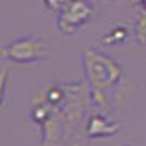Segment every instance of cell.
<instances>
[{
	"label": "cell",
	"instance_id": "6da1fadb",
	"mask_svg": "<svg viewBox=\"0 0 146 146\" xmlns=\"http://www.w3.org/2000/svg\"><path fill=\"white\" fill-rule=\"evenodd\" d=\"M84 80L90 89V102L95 110L108 112L110 97L121 84L125 71L118 61L97 48H84L80 53Z\"/></svg>",
	"mask_w": 146,
	"mask_h": 146
},
{
	"label": "cell",
	"instance_id": "7a4b0ae2",
	"mask_svg": "<svg viewBox=\"0 0 146 146\" xmlns=\"http://www.w3.org/2000/svg\"><path fill=\"white\" fill-rule=\"evenodd\" d=\"M2 56L15 64H38L49 58V44L35 35L18 36L2 46Z\"/></svg>",
	"mask_w": 146,
	"mask_h": 146
},
{
	"label": "cell",
	"instance_id": "3957f363",
	"mask_svg": "<svg viewBox=\"0 0 146 146\" xmlns=\"http://www.w3.org/2000/svg\"><path fill=\"white\" fill-rule=\"evenodd\" d=\"M95 8L89 0H69L56 13V28L64 36H72L92 20Z\"/></svg>",
	"mask_w": 146,
	"mask_h": 146
},
{
	"label": "cell",
	"instance_id": "277c9868",
	"mask_svg": "<svg viewBox=\"0 0 146 146\" xmlns=\"http://www.w3.org/2000/svg\"><path fill=\"white\" fill-rule=\"evenodd\" d=\"M86 136L89 139H105L112 138L120 131V121L110 115V112L94 110L89 113L84 126Z\"/></svg>",
	"mask_w": 146,
	"mask_h": 146
},
{
	"label": "cell",
	"instance_id": "5b68a950",
	"mask_svg": "<svg viewBox=\"0 0 146 146\" xmlns=\"http://www.w3.org/2000/svg\"><path fill=\"white\" fill-rule=\"evenodd\" d=\"M131 31L125 25H113L104 36H102V44L105 46H121L130 40Z\"/></svg>",
	"mask_w": 146,
	"mask_h": 146
},
{
	"label": "cell",
	"instance_id": "8992f818",
	"mask_svg": "<svg viewBox=\"0 0 146 146\" xmlns=\"http://www.w3.org/2000/svg\"><path fill=\"white\" fill-rule=\"evenodd\" d=\"M133 36L136 43L146 46V10L139 8L138 15H136V20L133 25Z\"/></svg>",
	"mask_w": 146,
	"mask_h": 146
},
{
	"label": "cell",
	"instance_id": "52a82bcc",
	"mask_svg": "<svg viewBox=\"0 0 146 146\" xmlns=\"http://www.w3.org/2000/svg\"><path fill=\"white\" fill-rule=\"evenodd\" d=\"M67 2H69V0H43V3H44L46 10L54 12V13H58L59 10H62V8L66 7Z\"/></svg>",
	"mask_w": 146,
	"mask_h": 146
},
{
	"label": "cell",
	"instance_id": "ba28073f",
	"mask_svg": "<svg viewBox=\"0 0 146 146\" xmlns=\"http://www.w3.org/2000/svg\"><path fill=\"white\" fill-rule=\"evenodd\" d=\"M87 139L89 138L86 136V133H79V135L71 136L67 141H64L62 146H87Z\"/></svg>",
	"mask_w": 146,
	"mask_h": 146
},
{
	"label": "cell",
	"instance_id": "9c48e42d",
	"mask_svg": "<svg viewBox=\"0 0 146 146\" xmlns=\"http://www.w3.org/2000/svg\"><path fill=\"white\" fill-rule=\"evenodd\" d=\"M7 79H8V69H2V107H5L7 102Z\"/></svg>",
	"mask_w": 146,
	"mask_h": 146
},
{
	"label": "cell",
	"instance_id": "30bf717a",
	"mask_svg": "<svg viewBox=\"0 0 146 146\" xmlns=\"http://www.w3.org/2000/svg\"><path fill=\"white\" fill-rule=\"evenodd\" d=\"M139 7L143 10H146V0H139Z\"/></svg>",
	"mask_w": 146,
	"mask_h": 146
},
{
	"label": "cell",
	"instance_id": "8fae6325",
	"mask_svg": "<svg viewBox=\"0 0 146 146\" xmlns=\"http://www.w3.org/2000/svg\"><path fill=\"white\" fill-rule=\"evenodd\" d=\"M118 146H133V145H118Z\"/></svg>",
	"mask_w": 146,
	"mask_h": 146
}]
</instances>
